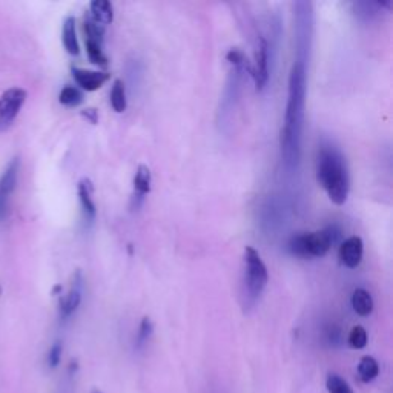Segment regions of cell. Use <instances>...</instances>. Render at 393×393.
Listing matches in <instances>:
<instances>
[{
	"label": "cell",
	"instance_id": "cell-1",
	"mask_svg": "<svg viewBox=\"0 0 393 393\" xmlns=\"http://www.w3.org/2000/svg\"><path fill=\"white\" fill-rule=\"evenodd\" d=\"M306 61L295 60L290 69L288 103L284 112V125L281 129V158L283 165L289 171H294L302 158V138L304 125L306 106Z\"/></svg>",
	"mask_w": 393,
	"mask_h": 393
},
{
	"label": "cell",
	"instance_id": "cell-2",
	"mask_svg": "<svg viewBox=\"0 0 393 393\" xmlns=\"http://www.w3.org/2000/svg\"><path fill=\"white\" fill-rule=\"evenodd\" d=\"M318 181L326 191L330 202L341 206L350 191V177L341 151L332 144H322L317 161Z\"/></svg>",
	"mask_w": 393,
	"mask_h": 393
},
{
	"label": "cell",
	"instance_id": "cell-3",
	"mask_svg": "<svg viewBox=\"0 0 393 393\" xmlns=\"http://www.w3.org/2000/svg\"><path fill=\"white\" fill-rule=\"evenodd\" d=\"M335 228H327L318 232L299 234L290 238L289 251L292 255L299 258H320L329 252L335 240Z\"/></svg>",
	"mask_w": 393,
	"mask_h": 393
},
{
	"label": "cell",
	"instance_id": "cell-4",
	"mask_svg": "<svg viewBox=\"0 0 393 393\" xmlns=\"http://www.w3.org/2000/svg\"><path fill=\"white\" fill-rule=\"evenodd\" d=\"M269 274L265 261L261 260L260 253L248 246L244 249V286L246 294L251 302H257V299L263 294V290L267 286Z\"/></svg>",
	"mask_w": 393,
	"mask_h": 393
},
{
	"label": "cell",
	"instance_id": "cell-5",
	"mask_svg": "<svg viewBox=\"0 0 393 393\" xmlns=\"http://www.w3.org/2000/svg\"><path fill=\"white\" fill-rule=\"evenodd\" d=\"M295 40H297V60L307 61L312 45L313 34V13L312 5L306 2H298L295 5Z\"/></svg>",
	"mask_w": 393,
	"mask_h": 393
},
{
	"label": "cell",
	"instance_id": "cell-6",
	"mask_svg": "<svg viewBox=\"0 0 393 393\" xmlns=\"http://www.w3.org/2000/svg\"><path fill=\"white\" fill-rule=\"evenodd\" d=\"M25 102L27 91L22 88H10L0 96V131H6L13 125Z\"/></svg>",
	"mask_w": 393,
	"mask_h": 393
},
{
	"label": "cell",
	"instance_id": "cell-7",
	"mask_svg": "<svg viewBox=\"0 0 393 393\" xmlns=\"http://www.w3.org/2000/svg\"><path fill=\"white\" fill-rule=\"evenodd\" d=\"M251 74L255 80L257 89H263L269 80V43L265 37L258 38L255 48V66L251 69Z\"/></svg>",
	"mask_w": 393,
	"mask_h": 393
},
{
	"label": "cell",
	"instance_id": "cell-8",
	"mask_svg": "<svg viewBox=\"0 0 393 393\" xmlns=\"http://www.w3.org/2000/svg\"><path fill=\"white\" fill-rule=\"evenodd\" d=\"M82 295H83V276L82 272L77 271L73 276L71 288H69L68 294L60 299V317L66 320L79 309L82 303Z\"/></svg>",
	"mask_w": 393,
	"mask_h": 393
},
{
	"label": "cell",
	"instance_id": "cell-9",
	"mask_svg": "<svg viewBox=\"0 0 393 393\" xmlns=\"http://www.w3.org/2000/svg\"><path fill=\"white\" fill-rule=\"evenodd\" d=\"M363 252H364L363 240L357 235H352L349 238H346V240L341 243L338 257H340V261L346 267L355 269L361 265Z\"/></svg>",
	"mask_w": 393,
	"mask_h": 393
},
{
	"label": "cell",
	"instance_id": "cell-10",
	"mask_svg": "<svg viewBox=\"0 0 393 393\" xmlns=\"http://www.w3.org/2000/svg\"><path fill=\"white\" fill-rule=\"evenodd\" d=\"M71 73L75 83L83 91H97L103 87V84L110 80V74L106 73H98V71H89V69H83V68H71Z\"/></svg>",
	"mask_w": 393,
	"mask_h": 393
},
{
	"label": "cell",
	"instance_id": "cell-11",
	"mask_svg": "<svg viewBox=\"0 0 393 393\" xmlns=\"http://www.w3.org/2000/svg\"><path fill=\"white\" fill-rule=\"evenodd\" d=\"M19 169H20V160L17 157H14L10 163L6 165L5 171L2 172V175H0V195L2 197L10 198L15 186H17Z\"/></svg>",
	"mask_w": 393,
	"mask_h": 393
},
{
	"label": "cell",
	"instance_id": "cell-12",
	"mask_svg": "<svg viewBox=\"0 0 393 393\" xmlns=\"http://www.w3.org/2000/svg\"><path fill=\"white\" fill-rule=\"evenodd\" d=\"M79 198H80V205H82V209H83V215L87 221H94L96 218V203H94V198H92V192H94V188H92V183L89 179H82L79 181Z\"/></svg>",
	"mask_w": 393,
	"mask_h": 393
},
{
	"label": "cell",
	"instance_id": "cell-13",
	"mask_svg": "<svg viewBox=\"0 0 393 393\" xmlns=\"http://www.w3.org/2000/svg\"><path fill=\"white\" fill-rule=\"evenodd\" d=\"M151 183H152V175L151 169L146 165H140L137 168V172L134 177V200H138V206L144 200V197L149 194L151 191Z\"/></svg>",
	"mask_w": 393,
	"mask_h": 393
},
{
	"label": "cell",
	"instance_id": "cell-14",
	"mask_svg": "<svg viewBox=\"0 0 393 393\" xmlns=\"http://www.w3.org/2000/svg\"><path fill=\"white\" fill-rule=\"evenodd\" d=\"M61 42H64V46L68 54H71V56H79L80 45H79V38H77L75 19L71 17V15L66 17L64 22V29H61Z\"/></svg>",
	"mask_w": 393,
	"mask_h": 393
},
{
	"label": "cell",
	"instance_id": "cell-15",
	"mask_svg": "<svg viewBox=\"0 0 393 393\" xmlns=\"http://www.w3.org/2000/svg\"><path fill=\"white\" fill-rule=\"evenodd\" d=\"M91 10V17L94 19L98 25H110L114 20V8L112 3L107 2V0H94L89 5Z\"/></svg>",
	"mask_w": 393,
	"mask_h": 393
},
{
	"label": "cell",
	"instance_id": "cell-16",
	"mask_svg": "<svg viewBox=\"0 0 393 393\" xmlns=\"http://www.w3.org/2000/svg\"><path fill=\"white\" fill-rule=\"evenodd\" d=\"M373 298L366 289H355L352 294V307L359 317H369L373 312Z\"/></svg>",
	"mask_w": 393,
	"mask_h": 393
},
{
	"label": "cell",
	"instance_id": "cell-17",
	"mask_svg": "<svg viewBox=\"0 0 393 393\" xmlns=\"http://www.w3.org/2000/svg\"><path fill=\"white\" fill-rule=\"evenodd\" d=\"M380 373V364L373 357H363L358 364V375L363 383H372Z\"/></svg>",
	"mask_w": 393,
	"mask_h": 393
},
{
	"label": "cell",
	"instance_id": "cell-18",
	"mask_svg": "<svg viewBox=\"0 0 393 393\" xmlns=\"http://www.w3.org/2000/svg\"><path fill=\"white\" fill-rule=\"evenodd\" d=\"M111 106L115 112H125L128 107V98H126V88L125 83L120 79L114 80L112 89H111Z\"/></svg>",
	"mask_w": 393,
	"mask_h": 393
},
{
	"label": "cell",
	"instance_id": "cell-19",
	"mask_svg": "<svg viewBox=\"0 0 393 393\" xmlns=\"http://www.w3.org/2000/svg\"><path fill=\"white\" fill-rule=\"evenodd\" d=\"M83 33H84V40H92L100 43H103L105 40V28L102 25H98L91 15H84Z\"/></svg>",
	"mask_w": 393,
	"mask_h": 393
},
{
	"label": "cell",
	"instance_id": "cell-20",
	"mask_svg": "<svg viewBox=\"0 0 393 393\" xmlns=\"http://www.w3.org/2000/svg\"><path fill=\"white\" fill-rule=\"evenodd\" d=\"M59 102L66 107H77L83 103V92L77 87L66 84V87H64L60 91Z\"/></svg>",
	"mask_w": 393,
	"mask_h": 393
},
{
	"label": "cell",
	"instance_id": "cell-21",
	"mask_svg": "<svg viewBox=\"0 0 393 393\" xmlns=\"http://www.w3.org/2000/svg\"><path fill=\"white\" fill-rule=\"evenodd\" d=\"M84 43H87V52L92 64L98 66H106L107 57L103 51V43L92 42V40H84Z\"/></svg>",
	"mask_w": 393,
	"mask_h": 393
},
{
	"label": "cell",
	"instance_id": "cell-22",
	"mask_svg": "<svg viewBox=\"0 0 393 393\" xmlns=\"http://www.w3.org/2000/svg\"><path fill=\"white\" fill-rule=\"evenodd\" d=\"M326 389L329 393H353L350 384L336 373H330L327 376Z\"/></svg>",
	"mask_w": 393,
	"mask_h": 393
},
{
	"label": "cell",
	"instance_id": "cell-23",
	"mask_svg": "<svg viewBox=\"0 0 393 393\" xmlns=\"http://www.w3.org/2000/svg\"><path fill=\"white\" fill-rule=\"evenodd\" d=\"M348 343L352 349H364L367 346V332L363 326H355L352 327V330L349 332V338Z\"/></svg>",
	"mask_w": 393,
	"mask_h": 393
},
{
	"label": "cell",
	"instance_id": "cell-24",
	"mask_svg": "<svg viewBox=\"0 0 393 393\" xmlns=\"http://www.w3.org/2000/svg\"><path fill=\"white\" fill-rule=\"evenodd\" d=\"M154 332V325L149 317H144L140 322V327H138V334H137V346L142 348L146 343H148L149 338L152 336Z\"/></svg>",
	"mask_w": 393,
	"mask_h": 393
},
{
	"label": "cell",
	"instance_id": "cell-25",
	"mask_svg": "<svg viewBox=\"0 0 393 393\" xmlns=\"http://www.w3.org/2000/svg\"><path fill=\"white\" fill-rule=\"evenodd\" d=\"M61 353H64V344H61V341H56L51 346L48 353V364L51 369H56L60 364Z\"/></svg>",
	"mask_w": 393,
	"mask_h": 393
},
{
	"label": "cell",
	"instance_id": "cell-26",
	"mask_svg": "<svg viewBox=\"0 0 393 393\" xmlns=\"http://www.w3.org/2000/svg\"><path fill=\"white\" fill-rule=\"evenodd\" d=\"M82 115L89 123H92V125H96V123L98 121V114H97V110H94V107H88V110H83Z\"/></svg>",
	"mask_w": 393,
	"mask_h": 393
},
{
	"label": "cell",
	"instance_id": "cell-27",
	"mask_svg": "<svg viewBox=\"0 0 393 393\" xmlns=\"http://www.w3.org/2000/svg\"><path fill=\"white\" fill-rule=\"evenodd\" d=\"M8 214V198L0 195V221H3L6 218Z\"/></svg>",
	"mask_w": 393,
	"mask_h": 393
},
{
	"label": "cell",
	"instance_id": "cell-28",
	"mask_svg": "<svg viewBox=\"0 0 393 393\" xmlns=\"http://www.w3.org/2000/svg\"><path fill=\"white\" fill-rule=\"evenodd\" d=\"M91 393H103V392H100V390H98V389H94V390H92V392H91Z\"/></svg>",
	"mask_w": 393,
	"mask_h": 393
},
{
	"label": "cell",
	"instance_id": "cell-29",
	"mask_svg": "<svg viewBox=\"0 0 393 393\" xmlns=\"http://www.w3.org/2000/svg\"><path fill=\"white\" fill-rule=\"evenodd\" d=\"M0 295H2V288H0Z\"/></svg>",
	"mask_w": 393,
	"mask_h": 393
}]
</instances>
